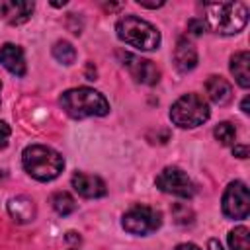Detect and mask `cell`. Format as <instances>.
Returning a JSON list of instances; mask_svg holds the SVG:
<instances>
[{
	"label": "cell",
	"mask_w": 250,
	"mask_h": 250,
	"mask_svg": "<svg viewBox=\"0 0 250 250\" xmlns=\"http://www.w3.org/2000/svg\"><path fill=\"white\" fill-rule=\"evenodd\" d=\"M205 29L219 35H236L248 23V6L244 2H205Z\"/></svg>",
	"instance_id": "6da1fadb"
},
{
	"label": "cell",
	"mask_w": 250,
	"mask_h": 250,
	"mask_svg": "<svg viewBox=\"0 0 250 250\" xmlns=\"http://www.w3.org/2000/svg\"><path fill=\"white\" fill-rule=\"evenodd\" d=\"M59 104L66 111V115H70L72 119L104 117L111 109L105 96L88 86H78L62 92L59 98Z\"/></svg>",
	"instance_id": "7a4b0ae2"
},
{
	"label": "cell",
	"mask_w": 250,
	"mask_h": 250,
	"mask_svg": "<svg viewBox=\"0 0 250 250\" xmlns=\"http://www.w3.org/2000/svg\"><path fill=\"white\" fill-rule=\"evenodd\" d=\"M21 164L23 170L39 180V182H51L61 176L64 168V158L59 150L45 146V145H29L21 152Z\"/></svg>",
	"instance_id": "3957f363"
},
{
	"label": "cell",
	"mask_w": 250,
	"mask_h": 250,
	"mask_svg": "<svg viewBox=\"0 0 250 250\" xmlns=\"http://www.w3.org/2000/svg\"><path fill=\"white\" fill-rule=\"evenodd\" d=\"M115 33L123 43H127L139 51H154L160 47V41H162L160 31L150 21H146L139 16H133V14L117 20Z\"/></svg>",
	"instance_id": "277c9868"
},
{
	"label": "cell",
	"mask_w": 250,
	"mask_h": 250,
	"mask_svg": "<svg viewBox=\"0 0 250 250\" xmlns=\"http://www.w3.org/2000/svg\"><path fill=\"white\" fill-rule=\"evenodd\" d=\"M209 104L199 94H184L170 107V121L180 129L199 127L209 119Z\"/></svg>",
	"instance_id": "5b68a950"
},
{
	"label": "cell",
	"mask_w": 250,
	"mask_h": 250,
	"mask_svg": "<svg viewBox=\"0 0 250 250\" xmlns=\"http://www.w3.org/2000/svg\"><path fill=\"white\" fill-rule=\"evenodd\" d=\"M121 227L135 236H146L162 227V213L148 205H133L121 217Z\"/></svg>",
	"instance_id": "8992f818"
},
{
	"label": "cell",
	"mask_w": 250,
	"mask_h": 250,
	"mask_svg": "<svg viewBox=\"0 0 250 250\" xmlns=\"http://www.w3.org/2000/svg\"><path fill=\"white\" fill-rule=\"evenodd\" d=\"M156 188L164 193L182 197V199H189L195 195V184L191 182V178L178 166H166L154 180Z\"/></svg>",
	"instance_id": "52a82bcc"
},
{
	"label": "cell",
	"mask_w": 250,
	"mask_h": 250,
	"mask_svg": "<svg viewBox=\"0 0 250 250\" xmlns=\"http://www.w3.org/2000/svg\"><path fill=\"white\" fill-rule=\"evenodd\" d=\"M221 207L227 219H232V221L246 219L250 213V193H248L246 184L240 180L230 182L223 193Z\"/></svg>",
	"instance_id": "ba28073f"
},
{
	"label": "cell",
	"mask_w": 250,
	"mask_h": 250,
	"mask_svg": "<svg viewBox=\"0 0 250 250\" xmlns=\"http://www.w3.org/2000/svg\"><path fill=\"white\" fill-rule=\"evenodd\" d=\"M121 57V64L129 70V74L133 76L135 82L139 84H145V86H154L158 84L160 80V70L158 66L148 61V59H143L139 55H133V53H119Z\"/></svg>",
	"instance_id": "9c48e42d"
},
{
	"label": "cell",
	"mask_w": 250,
	"mask_h": 250,
	"mask_svg": "<svg viewBox=\"0 0 250 250\" xmlns=\"http://www.w3.org/2000/svg\"><path fill=\"white\" fill-rule=\"evenodd\" d=\"M70 184H72L74 191L84 199H98L107 193L105 182L100 176H94L88 172H74L70 178Z\"/></svg>",
	"instance_id": "30bf717a"
},
{
	"label": "cell",
	"mask_w": 250,
	"mask_h": 250,
	"mask_svg": "<svg viewBox=\"0 0 250 250\" xmlns=\"http://www.w3.org/2000/svg\"><path fill=\"white\" fill-rule=\"evenodd\" d=\"M35 10V4L29 0H0V18L10 25L25 23Z\"/></svg>",
	"instance_id": "8fae6325"
},
{
	"label": "cell",
	"mask_w": 250,
	"mask_h": 250,
	"mask_svg": "<svg viewBox=\"0 0 250 250\" xmlns=\"http://www.w3.org/2000/svg\"><path fill=\"white\" fill-rule=\"evenodd\" d=\"M0 64L14 76H25L27 72L25 53L16 43H4L0 47Z\"/></svg>",
	"instance_id": "7c38bea8"
},
{
	"label": "cell",
	"mask_w": 250,
	"mask_h": 250,
	"mask_svg": "<svg viewBox=\"0 0 250 250\" xmlns=\"http://www.w3.org/2000/svg\"><path fill=\"white\" fill-rule=\"evenodd\" d=\"M6 211L10 215V219L18 225H25V223H31L37 215V207H35V201L27 195H16V197H10L8 203H6Z\"/></svg>",
	"instance_id": "4fadbf2b"
},
{
	"label": "cell",
	"mask_w": 250,
	"mask_h": 250,
	"mask_svg": "<svg viewBox=\"0 0 250 250\" xmlns=\"http://www.w3.org/2000/svg\"><path fill=\"white\" fill-rule=\"evenodd\" d=\"M172 59H174V66L178 72H182V74L191 72L197 66V49L189 39L182 37V39H178V43L174 47Z\"/></svg>",
	"instance_id": "5bb4252c"
},
{
	"label": "cell",
	"mask_w": 250,
	"mask_h": 250,
	"mask_svg": "<svg viewBox=\"0 0 250 250\" xmlns=\"http://www.w3.org/2000/svg\"><path fill=\"white\" fill-rule=\"evenodd\" d=\"M205 94L215 105H227L232 100V86L223 76H209L205 82Z\"/></svg>",
	"instance_id": "9a60e30c"
},
{
	"label": "cell",
	"mask_w": 250,
	"mask_h": 250,
	"mask_svg": "<svg viewBox=\"0 0 250 250\" xmlns=\"http://www.w3.org/2000/svg\"><path fill=\"white\" fill-rule=\"evenodd\" d=\"M230 74L240 88L250 86V55L248 51H238L230 57Z\"/></svg>",
	"instance_id": "2e32d148"
},
{
	"label": "cell",
	"mask_w": 250,
	"mask_h": 250,
	"mask_svg": "<svg viewBox=\"0 0 250 250\" xmlns=\"http://www.w3.org/2000/svg\"><path fill=\"white\" fill-rule=\"evenodd\" d=\"M51 205H53L55 213L61 215V217H66V215H70V213L76 211V201H74V197L68 191H57V193H53Z\"/></svg>",
	"instance_id": "e0dca14e"
},
{
	"label": "cell",
	"mask_w": 250,
	"mask_h": 250,
	"mask_svg": "<svg viewBox=\"0 0 250 250\" xmlns=\"http://www.w3.org/2000/svg\"><path fill=\"white\" fill-rule=\"evenodd\" d=\"M51 53H53V59H55V61H59L61 64H66V66L76 61V49L72 47V43H68V41H64V39L57 41V43L53 45Z\"/></svg>",
	"instance_id": "ac0fdd59"
},
{
	"label": "cell",
	"mask_w": 250,
	"mask_h": 250,
	"mask_svg": "<svg viewBox=\"0 0 250 250\" xmlns=\"http://www.w3.org/2000/svg\"><path fill=\"white\" fill-rule=\"evenodd\" d=\"M213 135H215V139L223 145V146H232V145H236L234 141H236V129H234V125L230 123V121H221L215 129H213Z\"/></svg>",
	"instance_id": "d6986e66"
},
{
	"label": "cell",
	"mask_w": 250,
	"mask_h": 250,
	"mask_svg": "<svg viewBox=\"0 0 250 250\" xmlns=\"http://www.w3.org/2000/svg\"><path fill=\"white\" fill-rule=\"evenodd\" d=\"M229 246H230V250H250L248 229L246 227H234L229 232Z\"/></svg>",
	"instance_id": "ffe728a7"
},
{
	"label": "cell",
	"mask_w": 250,
	"mask_h": 250,
	"mask_svg": "<svg viewBox=\"0 0 250 250\" xmlns=\"http://www.w3.org/2000/svg\"><path fill=\"white\" fill-rule=\"evenodd\" d=\"M172 219L178 225H191L195 219V213L191 211V207L188 203H176V205H172Z\"/></svg>",
	"instance_id": "44dd1931"
},
{
	"label": "cell",
	"mask_w": 250,
	"mask_h": 250,
	"mask_svg": "<svg viewBox=\"0 0 250 250\" xmlns=\"http://www.w3.org/2000/svg\"><path fill=\"white\" fill-rule=\"evenodd\" d=\"M203 31H205V23H203V20L193 18V20L188 21V33H189V35L197 37V35H201Z\"/></svg>",
	"instance_id": "7402d4cb"
},
{
	"label": "cell",
	"mask_w": 250,
	"mask_h": 250,
	"mask_svg": "<svg viewBox=\"0 0 250 250\" xmlns=\"http://www.w3.org/2000/svg\"><path fill=\"white\" fill-rule=\"evenodd\" d=\"M10 125L6 121L0 119V150H4L8 146V141H10Z\"/></svg>",
	"instance_id": "603a6c76"
},
{
	"label": "cell",
	"mask_w": 250,
	"mask_h": 250,
	"mask_svg": "<svg viewBox=\"0 0 250 250\" xmlns=\"http://www.w3.org/2000/svg\"><path fill=\"white\" fill-rule=\"evenodd\" d=\"M232 154L236 158H248V146L246 145H232Z\"/></svg>",
	"instance_id": "cb8c5ba5"
},
{
	"label": "cell",
	"mask_w": 250,
	"mask_h": 250,
	"mask_svg": "<svg viewBox=\"0 0 250 250\" xmlns=\"http://www.w3.org/2000/svg\"><path fill=\"white\" fill-rule=\"evenodd\" d=\"M137 4L139 6H143V8H150V10H156V8H162L164 6V2L160 0V2H146V0H137Z\"/></svg>",
	"instance_id": "d4e9b609"
},
{
	"label": "cell",
	"mask_w": 250,
	"mask_h": 250,
	"mask_svg": "<svg viewBox=\"0 0 250 250\" xmlns=\"http://www.w3.org/2000/svg\"><path fill=\"white\" fill-rule=\"evenodd\" d=\"M174 250H201L197 244H193V242H182V244H178Z\"/></svg>",
	"instance_id": "484cf974"
},
{
	"label": "cell",
	"mask_w": 250,
	"mask_h": 250,
	"mask_svg": "<svg viewBox=\"0 0 250 250\" xmlns=\"http://www.w3.org/2000/svg\"><path fill=\"white\" fill-rule=\"evenodd\" d=\"M207 250H223V246H221V242L217 238H209L207 240Z\"/></svg>",
	"instance_id": "4316f807"
},
{
	"label": "cell",
	"mask_w": 250,
	"mask_h": 250,
	"mask_svg": "<svg viewBox=\"0 0 250 250\" xmlns=\"http://www.w3.org/2000/svg\"><path fill=\"white\" fill-rule=\"evenodd\" d=\"M248 102H250V98H248V96H246V98L240 102V109H242L244 113H248V111H250V109H248Z\"/></svg>",
	"instance_id": "83f0119b"
},
{
	"label": "cell",
	"mask_w": 250,
	"mask_h": 250,
	"mask_svg": "<svg viewBox=\"0 0 250 250\" xmlns=\"http://www.w3.org/2000/svg\"><path fill=\"white\" fill-rule=\"evenodd\" d=\"M0 90H2V82H0Z\"/></svg>",
	"instance_id": "f1b7e54d"
}]
</instances>
